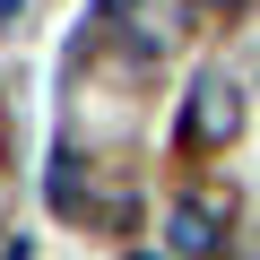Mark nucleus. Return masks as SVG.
I'll use <instances>...</instances> for the list:
<instances>
[{
    "label": "nucleus",
    "instance_id": "39448f33",
    "mask_svg": "<svg viewBox=\"0 0 260 260\" xmlns=\"http://www.w3.org/2000/svg\"><path fill=\"white\" fill-rule=\"evenodd\" d=\"M208 9H234V0H208Z\"/></svg>",
    "mask_w": 260,
    "mask_h": 260
},
{
    "label": "nucleus",
    "instance_id": "20e7f679",
    "mask_svg": "<svg viewBox=\"0 0 260 260\" xmlns=\"http://www.w3.org/2000/svg\"><path fill=\"white\" fill-rule=\"evenodd\" d=\"M18 9H26V0H0V26H18Z\"/></svg>",
    "mask_w": 260,
    "mask_h": 260
},
{
    "label": "nucleus",
    "instance_id": "f03ea898",
    "mask_svg": "<svg viewBox=\"0 0 260 260\" xmlns=\"http://www.w3.org/2000/svg\"><path fill=\"white\" fill-rule=\"evenodd\" d=\"M165 234H174V251H182V260H217V251H225V208L191 191V200H174Z\"/></svg>",
    "mask_w": 260,
    "mask_h": 260
},
{
    "label": "nucleus",
    "instance_id": "7ed1b4c3",
    "mask_svg": "<svg viewBox=\"0 0 260 260\" xmlns=\"http://www.w3.org/2000/svg\"><path fill=\"white\" fill-rule=\"evenodd\" d=\"M52 208H61V217H87V208H95V191L78 182V156H52Z\"/></svg>",
    "mask_w": 260,
    "mask_h": 260
},
{
    "label": "nucleus",
    "instance_id": "f257e3e1",
    "mask_svg": "<svg viewBox=\"0 0 260 260\" xmlns=\"http://www.w3.org/2000/svg\"><path fill=\"white\" fill-rule=\"evenodd\" d=\"M243 130V87L234 78H200L191 104H182V148H225Z\"/></svg>",
    "mask_w": 260,
    "mask_h": 260
}]
</instances>
